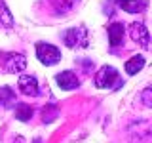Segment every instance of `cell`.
Returning <instances> with one entry per match:
<instances>
[{
    "mask_svg": "<svg viewBox=\"0 0 152 143\" xmlns=\"http://www.w3.org/2000/svg\"><path fill=\"white\" fill-rule=\"evenodd\" d=\"M122 82H124V80L120 78V73H118L114 67H110V65L103 67V69L95 74V84H97V88L116 90V88L122 86Z\"/></svg>",
    "mask_w": 152,
    "mask_h": 143,
    "instance_id": "cell-1",
    "label": "cell"
},
{
    "mask_svg": "<svg viewBox=\"0 0 152 143\" xmlns=\"http://www.w3.org/2000/svg\"><path fill=\"white\" fill-rule=\"evenodd\" d=\"M36 57L44 65H55V63H59V59H61V52H59V48H55L51 44L38 42L36 44Z\"/></svg>",
    "mask_w": 152,
    "mask_h": 143,
    "instance_id": "cell-2",
    "label": "cell"
},
{
    "mask_svg": "<svg viewBox=\"0 0 152 143\" xmlns=\"http://www.w3.org/2000/svg\"><path fill=\"white\" fill-rule=\"evenodd\" d=\"M63 42L69 48H84L88 46V31L86 27H74V29H69V31L63 35Z\"/></svg>",
    "mask_w": 152,
    "mask_h": 143,
    "instance_id": "cell-3",
    "label": "cell"
},
{
    "mask_svg": "<svg viewBox=\"0 0 152 143\" xmlns=\"http://www.w3.org/2000/svg\"><path fill=\"white\" fill-rule=\"evenodd\" d=\"M4 67L8 73H21L27 67V59L23 54H4Z\"/></svg>",
    "mask_w": 152,
    "mask_h": 143,
    "instance_id": "cell-4",
    "label": "cell"
},
{
    "mask_svg": "<svg viewBox=\"0 0 152 143\" xmlns=\"http://www.w3.org/2000/svg\"><path fill=\"white\" fill-rule=\"evenodd\" d=\"M129 36L137 42V44H141L142 48H148L150 35H148V29L145 27V23H133L129 27Z\"/></svg>",
    "mask_w": 152,
    "mask_h": 143,
    "instance_id": "cell-5",
    "label": "cell"
},
{
    "mask_svg": "<svg viewBox=\"0 0 152 143\" xmlns=\"http://www.w3.org/2000/svg\"><path fill=\"white\" fill-rule=\"evenodd\" d=\"M57 80V86H59L61 90H74L78 88V78H76V74L72 71H63V73H59L55 76Z\"/></svg>",
    "mask_w": 152,
    "mask_h": 143,
    "instance_id": "cell-6",
    "label": "cell"
},
{
    "mask_svg": "<svg viewBox=\"0 0 152 143\" xmlns=\"http://www.w3.org/2000/svg\"><path fill=\"white\" fill-rule=\"evenodd\" d=\"M19 90H21L25 95H31V97L38 95V82H36V78H34V76H28V74L19 76Z\"/></svg>",
    "mask_w": 152,
    "mask_h": 143,
    "instance_id": "cell-7",
    "label": "cell"
},
{
    "mask_svg": "<svg viewBox=\"0 0 152 143\" xmlns=\"http://www.w3.org/2000/svg\"><path fill=\"white\" fill-rule=\"evenodd\" d=\"M116 2L127 13H141L146 10V0H116Z\"/></svg>",
    "mask_w": 152,
    "mask_h": 143,
    "instance_id": "cell-8",
    "label": "cell"
},
{
    "mask_svg": "<svg viewBox=\"0 0 152 143\" xmlns=\"http://www.w3.org/2000/svg\"><path fill=\"white\" fill-rule=\"evenodd\" d=\"M108 42L112 48L120 46L124 42V25L122 23H110L108 25Z\"/></svg>",
    "mask_w": 152,
    "mask_h": 143,
    "instance_id": "cell-9",
    "label": "cell"
},
{
    "mask_svg": "<svg viewBox=\"0 0 152 143\" xmlns=\"http://www.w3.org/2000/svg\"><path fill=\"white\" fill-rule=\"evenodd\" d=\"M48 2H50L53 13H57V15H65V13H69L70 10L74 8L76 0H48Z\"/></svg>",
    "mask_w": 152,
    "mask_h": 143,
    "instance_id": "cell-10",
    "label": "cell"
},
{
    "mask_svg": "<svg viewBox=\"0 0 152 143\" xmlns=\"http://www.w3.org/2000/svg\"><path fill=\"white\" fill-rule=\"evenodd\" d=\"M32 113H34V109H32L28 103H19V105H15V118H17V120H23V122L31 120V118H32Z\"/></svg>",
    "mask_w": 152,
    "mask_h": 143,
    "instance_id": "cell-11",
    "label": "cell"
},
{
    "mask_svg": "<svg viewBox=\"0 0 152 143\" xmlns=\"http://www.w3.org/2000/svg\"><path fill=\"white\" fill-rule=\"evenodd\" d=\"M13 103H15V95H13V90L8 88V86H4V88H0V105L6 109H12Z\"/></svg>",
    "mask_w": 152,
    "mask_h": 143,
    "instance_id": "cell-12",
    "label": "cell"
},
{
    "mask_svg": "<svg viewBox=\"0 0 152 143\" xmlns=\"http://www.w3.org/2000/svg\"><path fill=\"white\" fill-rule=\"evenodd\" d=\"M142 65H145V57L142 55H133L129 61H126V73L127 74H135V73H139L142 69Z\"/></svg>",
    "mask_w": 152,
    "mask_h": 143,
    "instance_id": "cell-13",
    "label": "cell"
},
{
    "mask_svg": "<svg viewBox=\"0 0 152 143\" xmlns=\"http://www.w3.org/2000/svg\"><path fill=\"white\" fill-rule=\"evenodd\" d=\"M0 23H2L4 27L13 25V17H12V13H10V10L4 2H0Z\"/></svg>",
    "mask_w": 152,
    "mask_h": 143,
    "instance_id": "cell-14",
    "label": "cell"
},
{
    "mask_svg": "<svg viewBox=\"0 0 152 143\" xmlns=\"http://www.w3.org/2000/svg\"><path fill=\"white\" fill-rule=\"evenodd\" d=\"M46 113H48V116H44V120H46V122H51V120L57 116V107H55V105L44 107V114H46Z\"/></svg>",
    "mask_w": 152,
    "mask_h": 143,
    "instance_id": "cell-15",
    "label": "cell"
},
{
    "mask_svg": "<svg viewBox=\"0 0 152 143\" xmlns=\"http://www.w3.org/2000/svg\"><path fill=\"white\" fill-rule=\"evenodd\" d=\"M150 94H152V90H150V88H146L145 92H142V103H145L146 107H152V99H150Z\"/></svg>",
    "mask_w": 152,
    "mask_h": 143,
    "instance_id": "cell-16",
    "label": "cell"
},
{
    "mask_svg": "<svg viewBox=\"0 0 152 143\" xmlns=\"http://www.w3.org/2000/svg\"><path fill=\"white\" fill-rule=\"evenodd\" d=\"M32 143H42V139H34V141H32Z\"/></svg>",
    "mask_w": 152,
    "mask_h": 143,
    "instance_id": "cell-17",
    "label": "cell"
},
{
    "mask_svg": "<svg viewBox=\"0 0 152 143\" xmlns=\"http://www.w3.org/2000/svg\"><path fill=\"white\" fill-rule=\"evenodd\" d=\"M0 107H2V105H0Z\"/></svg>",
    "mask_w": 152,
    "mask_h": 143,
    "instance_id": "cell-18",
    "label": "cell"
}]
</instances>
